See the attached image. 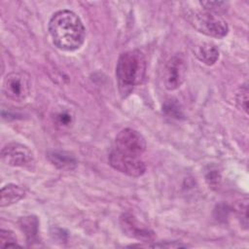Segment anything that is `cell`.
I'll list each match as a JSON object with an SVG mask.
<instances>
[{
	"mask_svg": "<svg viewBox=\"0 0 249 249\" xmlns=\"http://www.w3.org/2000/svg\"><path fill=\"white\" fill-rule=\"evenodd\" d=\"M49 32L53 45L66 52L80 49L86 38V29L81 18L69 10H61L52 16Z\"/></svg>",
	"mask_w": 249,
	"mask_h": 249,
	"instance_id": "1",
	"label": "cell"
},
{
	"mask_svg": "<svg viewBox=\"0 0 249 249\" xmlns=\"http://www.w3.org/2000/svg\"><path fill=\"white\" fill-rule=\"evenodd\" d=\"M146 68V58L139 50L127 51L120 55L116 65V78L122 97L129 95L143 82Z\"/></svg>",
	"mask_w": 249,
	"mask_h": 249,
	"instance_id": "2",
	"label": "cell"
},
{
	"mask_svg": "<svg viewBox=\"0 0 249 249\" xmlns=\"http://www.w3.org/2000/svg\"><path fill=\"white\" fill-rule=\"evenodd\" d=\"M186 18L196 30L206 36L222 39L229 32L228 23L220 15L203 8L188 10Z\"/></svg>",
	"mask_w": 249,
	"mask_h": 249,
	"instance_id": "3",
	"label": "cell"
},
{
	"mask_svg": "<svg viewBox=\"0 0 249 249\" xmlns=\"http://www.w3.org/2000/svg\"><path fill=\"white\" fill-rule=\"evenodd\" d=\"M113 149L124 155L140 158L146 150V141L143 135L137 130L124 128L116 136Z\"/></svg>",
	"mask_w": 249,
	"mask_h": 249,
	"instance_id": "4",
	"label": "cell"
},
{
	"mask_svg": "<svg viewBox=\"0 0 249 249\" xmlns=\"http://www.w3.org/2000/svg\"><path fill=\"white\" fill-rule=\"evenodd\" d=\"M31 83L29 76L24 72H11L3 80L2 91L13 101H22L30 93Z\"/></svg>",
	"mask_w": 249,
	"mask_h": 249,
	"instance_id": "5",
	"label": "cell"
},
{
	"mask_svg": "<svg viewBox=\"0 0 249 249\" xmlns=\"http://www.w3.org/2000/svg\"><path fill=\"white\" fill-rule=\"evenodd\" d=\"M187 75V62L182 53L171 56L163 69V84L166 89L174 90L181 87Z\"/></svg>",
	"mask_w": 249,
	"mask_h": 249,
	"instance_id": "6",
	"label": "cell"
},
{
	"mask_svg": "<svg viewBox=\"0 0 249 249\" xmlns=\"http://www.w3.org/2000/svg\"><path fill=\"white\" fill-rule=\"evenodd\" d=\"M108 160L114 169L131 177H139L146 170V165L140 158L124 155L115 149L111 150Z\"/></svg>",
	"mask_w": 249,
	"mask_h": 249,
	"instance_id": "7",
	"label": "cell"
},
{
	"mask_svg": "<svg viewBox=\"0 0 249 249\" xmlns=\"http://www.w3.org/2000/svg\"><path fill=\"white\" fill-rule=\"evenodd\" d=\"M2 160L11 166L30 167L34 163V155L25 145L12 142L5 145L1 151Z\"/></svg>",
	"mask_w": 249,
	"mask_h": 249,
	"instance_id": "8",
	"label": "cell"
},
{
	"mask_svg": "<svg viewBox=\"0 0 249 249\" xmlns=\"http://www.w3.org/2000/svg\"><path fill=\"white\" fill-rule=\"evenodd\" d=\"M120 224L123 231L129 237L148 242L155 238L154 231L142 227L135 217L130 213H124L120 218Z\"/></svg>",
	"mask_w": 249,
	"mask_h": 249,
	"instance_id": "9",
	"label": "cell"
},
{
	"mask_svg": "<svg viewBox=\"0 0 249 249\" xmlns=\"http://www.w3.org/2000/svg\"><path fill=\"white\" fill-rule=\"evenodd\" d=\"M25 196V190L16 184H8L1 189L0 192V206L7 207L17 203Z\"/></svg>",
	"mask_w": 249,
	"mask_h": 249,
	"instance_id": "10",
	"label": "cell"
},
{
	"mask_svg": "<svg viewBox=\"0 0 249 249\" xmlns=\"http://www.w3.org/2000/svg\"><path fill=\"white\" fill-rule=\"evenodd\" d=\"M194 52L196 56L206 65H213L219 58V51L212 43H201L195 48Z\"/></svg>",
	"mask_w": 249,
	"mask_h": 249,
	"instance_id": "11",
	"label": "cell"
},
{
	"mask_svg": "<svg viewBox=\"0 0 249 249\" xmlns=\"http://www.w3.org/2000/svg\"><path fill=\"white\" fill-rule=\"evenodd\" d=\"M50 161L58 169L70 170L76 167L77 160L69 152L53 151L49 154Z\"/></svg>",
	"mask_w": 249,
	"mask_h": 249,
	"instance_id": "12",
	"label": "cell"
},
{
	"mask_svg": "<svg viewBox=\"0 0 249 249\" xmlns=\"http://www.w3.org/2000/svg\"><path fill=\"white\" fill-rule=\"evenodd\" d=\"M18 226L21 231L25 234V237L28 243H33L38 241L39 221L37 217L32 215L21 217L18 220Z\"/></svg>",
	"mask_w": 249,
	"mask_h": 249,
	"instance_id": "13",
	"label": "cell"
},
{
	"mask_svg": "<svg viewBox=\"0 0 249 249\" xmlns=\"http://www.w3.org/2000/svg\"><path fill=\"white\" fill-rule=\"evenodd\" d=\"M203 9L217 15H221L229 8V3L225 1H200L198 3Z\"/></svg>",
	"mask_w": 249,
	"mask_h": 249,
	"instance_id": "14",
	"label": "cell"
},
{
	"mask_svg": "<svg viewBox=\"0 0 249 249\" xmlns=\"http://www.w3.org/2000/svg\"><path fill=\"white\" fill-rule=\"evenodd\" d=\"M0 247H20V245L18 243L17 236L13 231L2 229L0 231Z\"/></svg>",
	"mask_w": 249,
	"mask_h": 249,
	"instance_id": "15",
	"label": "cell"
},
{
	"mask_svg": "<svg viewBox=\"0 0 249 249\" xmlns=\"http://www.w3.org/2000/svg\"><path fill=\"white\" fill-rule=\"evenodd\" d=\"M235 101H236V105L237 107L242 110L243 112L247 113V109H248V87L247 84L245 83L244 85H242L235 95Z\"/></svg>",
	"mask_w": 249,
	"mask_h": 249,
	"instance_id": "16",
	"label": "cell"
},
{
	"mask_svg": "<svg viewBox=\"0 0 249 249\" xmlns=\"http://www.w3.org/2000/svg\"><path fill=\"white\" fill-rule=\"evenodd\" d=\"M177 100H174V99H169L167 100L163 107H162V111L169 117H172V118H176V119H179L180 117L183 116L182 114V110L180 109L179 107V104L178 102H176Z\"/></svg>",
	"mask_w": 249,
	"mask_h": 249,
	"instance_id": "17",
	"label": "cell"
},
{
	"mask_svg": "<svg viewBox=\"0 0 249 249\" xmlns=\"http://www.w3.org/2000/svg\"><path fill=\"white\" fill-rule=\"evenodd\" d=\"M248 200L247 198L243 200H241V203H238L237 206H236V212L239 216V219H240V222H241V225L247 229V226H248Z\"/></svg>",
	"mask_w": 249,
	"mask_h": 249,
	"instance_id": "18",
	"label": "cell"
},
{
	"mask_svg": "<svg viewBox=\"0 0 249 249\" xmlns=\"http://www.w3.org/2000/svg\"><path fill=\"white\" fill-rule=\"evenodd\" d=\"M153 248H184L187 247L186 244L180 243L178 241H164V242H159L152 245H149Z\"/></svg>",
	"mask_w": 249,
	"mask_h": 249,
	"instance_id": "19",
	"label": "cell"
},
{
	"mask_svg": "<svg viewBox=\"0 0 249 249\" xmlns=\"http://www.w3.org/2000/svg\"><path fill=\"white\" fill-rule=\"evenodd\" d=\"M56 123L61 126H69L72 123V116L68 112H60L56 115Z\"/></svg>",
	"mask_w": 249,
	"mask_h": 249,
	"instance_id": "20",
	"label": "cell"
}]
</instances>
